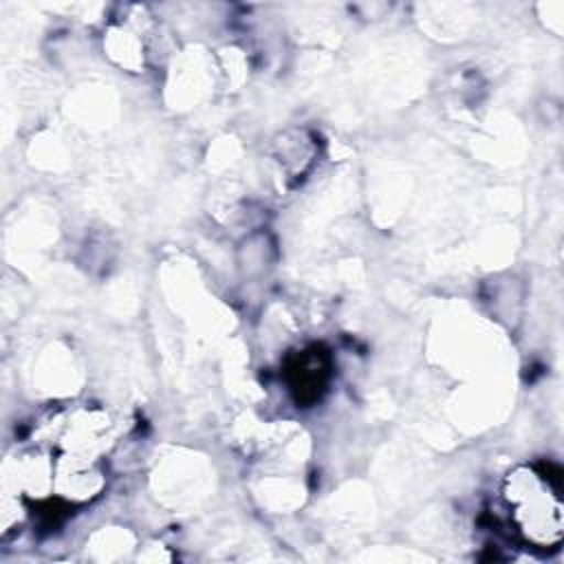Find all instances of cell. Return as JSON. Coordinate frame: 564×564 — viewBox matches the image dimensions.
Masks as SVG:
<instances>
[{
  "instance_id": "cell-1",
  "label": "cell",
  "mask_w": 564,
  "mask_h": 564,
  "mask_svg": "<svg viewBox=\"0 0 564 564\" xmlns=\"http://www.w3.org/2000/svg\"><path fill=\"white\" fill-rule=\"evenodd\" d=\"M502 498L511 524L533 549H557L564 538V502L560 469L553 465H518L505 476Z\"/></svg>"
},
{
  "instance_id": "cell-2",
  "label": "cell",
  "mask_w": 564,
  "mask_h": 564,
  "mask_svg": "<svg viewBox=\"0 0 564 564\" xmlns=\"http://www.w3.org/2000/svg\"><path fill=\"white\" fill-rule=\"evenodd\" d=\"M284 377L297 403L319 401L330 379V355L322 346H308L293 352L284 364Z\"/></svg>"
}]
</instances>
